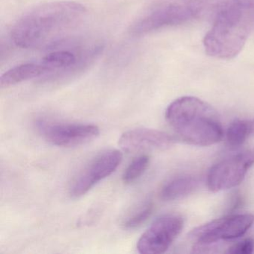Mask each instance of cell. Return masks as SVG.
<instances>
[{
  "instance_id": "cell-17",
  "label": "cell",
  "mask_w": 254,
  "mask_h": 254,
  "mask_svg": "<svg viewBox=\"0 0 254 254\" xmlns=\"http://www.w3.org/2000/svg\"><path fill=\"white\" fill-rule=\"evenodd\" d=\"M254 241L252 239H246L229 248L227 253L230 254H251L254 252Z\"/></svg>"
},
{
  "instance_id": "cell-1",
  "label": "cell",
  "mask_w": 254,
  "mask_h": 254,
  "mask_svg": "<svg viewBox=\"0 0 254 254\" xmlns=\"http://www.w3.org/2000/svg\"><path fill=\"white\" fill-rule=\"evenodd\" d=\"M86 13L84 5L72 1L43 4L29 10L16 22L11 38L23 49L54 46L79 25Z\"/></svg>"
},
{
  "instance_id": "cell-6",
  "label": "cell",
  "mask_w": 254,
  "mask_h": 254,
  "mask_svg": "<svg viewBox=\"0 0 254 254\" xmlns=\"http://www.w3.org/2000/svg\"><path fill=\"white\" fill-rule=\"evenodd\" d=\"M254 165V149L248 150L218 162L209 169L207 186L213 192L239 186Z\"/></svg>"
},
{
  "instance_id": "cell-4",
  "label": "cell",
  "mask_w": 254,
  "mask_h": 254,
  "mask_svg": "<svg viewBox=\"0 0 254 254\" xmlns=\"http://www.w3.org/2000/svg\"><path fill=\"white\" fill-rule=\"evenodd\" d=\"M254 215L236 214L212 220L196 227L190 232V239L195 242L197 248L208 247L221 241L242 237L252 227Z\"/></svg>"
},
{
  "instance_id": "cell-12",
  "label": "cell",
  "mask_w": 254,
  "mask_h": 254,
  "mask_svg": "<svg viewBox=\"0 0 254 254\" xmlns=\"http://www.w3.org/2000/svg\"><path fill=\"white\" fill-rule=\"evenodd\" d=\"M199 181L190 176L178 177L165 184L160 191V197L165 201L184 198L194 192L198 187Z\"/></svg>"
},
{
  "instance_id": "cell-13",
  "label": "cell",
  "mask_w": 254,
  "mask_h": 254,
  "mask_svg": "<svg viewBox=\"0 0 254 254\" xmlns=\"http://www.w3.org/2000/svg\"><path fill=\"white\" fill-rule=\"evenodd\" d=\"M254 131L252 121L236 120L230 124L226 133L227 143L231 147H239Z\"/></svg>"
},
{
  "instance_id": "cell-9",
  "label": "cell",
  "mask_w": 254,
  "mask_h": 254,
  "mask_svg": "<svg viewBox=\"0 0 254 254\" xmlns=\"http://www.w3.org/2000/svg\"><path fill=\"white\" fill-rule=\"evenodd\" d=\"M196 12L195 8L187 5H164L136 22L132 28V33L142 35L166 26H177L192 19Z\"/></svg>"
},
{
  "instance_id": "cell-3",
  "label": "cell",
  "mask_w": 254,
  "mask_h": 254,
  "mask_svg": "<svg viewBox=\"0 0 254 254\" xmlns=\"http://www.w3.org/2000/svg\"><path fill=\"white\" fill-rule=\"evenodd\" d=\"M168 123L178 137L187 143L209 146L222 139L219 116L210 105L194 96H183L169 105Z\"/></svg>"
},
{
  "instance_id": "cell-5",
  "label": "cell",
  "mask_w": 254,
  "mask_h": 254,
  "mask_svg": "<svg viewBox=\"0 0 254 254\" xmlns=\"http://www.w3.org/2000/svg\"><path fill=\"white\" fill-rule=\"evenodd\" d=\"M182 217L167 214L157 218L139 238L137 250L142 254H161L176 240L184 228Z\"/></svg>"
},
{
  "instance_id": "cell-15",
  "label": "cell",
  "mask_w": 254,
  "mask_h": 254,
  "mask_svg": "<svg viewBox=\"0 0 254 254\" xmlns=\"http://www.w3.org/2000/svg\"><path fill=\"white\" fill-rule=\"evenodd\" d=\"M154 209V205L151 201L145 202L135 208L123 222L124 228L133 230L142 225L151 216Z\"/></svg>"
},
{
  "instance_id": "cell-14",
  "label": "cell",
  "mask_w": 254,
  "mask_h": 254,
  "mask_svg": "<svg viewBox=\"0 0 254 254\" xmlns=\"http://www.w3.org/2000/svg\"><path fill=\"white\" fill-rule=\"evenodd\" d=\"M76 61L75 55L71 52L57 51L45 56L42 63L48 66L53 72L56 69L72 67L76 64Z\"/></svg>"
},
{
  "instance_id": "cell-18",
  "label": "cell",
  "mask_w": 254,
  "mask_h": 254,
  "mask_svg": "<svg viewBox=\"0 0 254 254\" xmlns=\"http://www.w3.org/2000/svg\"><path fill=\"white\" fill-rule=\"evenodd\" d=\"M252 123H253V126H254V121H252Z\"/></svg>"
},
{
  "instance_id": "cell-16",
  "label": "cell",
  "mask_w": 254,
  "mask_h": 254,
  "mask_svg": "<svg viewBox=\"0 0 254 254\" xmlns=\"http://www.w3.org/2000/svg\"><path fill=\"white\" fill-rule=\"evenodd\" d=\"M149 162L150 157L148 155H141L135 158L123 174L124 183L131 184L139 179L148 169Z\"/></svg>"
},
{
  "instance_id": "cell-11",
  "label": "cell",
  "mask_w": 254,
  "mask_h": 254,
  "mask_svg": "<svg viewBox=\"0 0 254 254\" xmlns=\"http://www.w3.org/2000/svg\"><path fill=\"white\" fill-rule=\"evenodd\" d=\"M51 69L44 64L28 63L19 65L6 71L0 77V87L2 88L15 85L23 81L38 78L50 73Z\"/></svg>"
},
{
  "instance_id": "cell-10",
  "label": "cell",
  "mask_w": 254,
  "mask_h": 254,
  "mask_svg": "<svg viewBox=\"0 0 254 254\" xmlns=\"http://www.w3.org/2000/svg\"><path fill=\"white\" fill-rule=\"evenodd\" d=\"M175 139L165 132L149 128H137L125 132L119 145L126 152L165 150L170 148Z\"/></svg>"
},
{
  "instance_id": "cell-7",
  "label": "cell",
  "mask_w": 254,
  "mask_h": 254,
  "mask_svg": "<svg viewBox=\"0 0 254 254\" xmlns=\"http://www.w3.org/2000/svg\"><path fill=\"white\" fill-rule=\"evenodd\" d=\"M123 160V154L118 150H107L92 159L75 177L69 194L79 197L88 192L99 181L115 172Z\"/></svg>"
},
{
  "instance_id": "cell-2",
  "label": "cell",
  "mask_w": 254,
  "mask_h": 254,
  "mask_svg": "<svg viewBox=\"0 0 254 254\" xmlns=\"http://www.w3.org/2000/svg\"><path fill=\"white\" fill-rule=\"evenodd\" d=\"M254 29V0H227L203 38L205 51L217 59H233Z\"/></svg>"
},
{
  "instance_id": "cell-8",
  "label": "cell",
  "mask_w": 254,
  "mask_h": 254,
  "mask_svg": "<svg viewBox=\"0 0 254 254\" xmlns=\"http://www.w3.org/2000/svg\"><path fill=\"white\" fill-rule=\"evenodd\" d=\"M36 125L40 134L57 146L82 145L99 134V128L95 125L55 123L47 120H39Z\"/></svg>"
}]
</instances>
